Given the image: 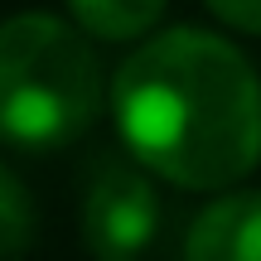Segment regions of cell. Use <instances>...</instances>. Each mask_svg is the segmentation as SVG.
Segmentation results:
<instances>
[{
    "instance_id": "1",
    "label": "cell",
    "mask_w": 261,
    "mask_h": 261,
    "mask_svg": "<svg viewBox=\"0 0 261 261\" xmlns=\"http://www.w3.org/2000/svg\"><path fill=\"white\" fill-rule=\"evenodd\" d=\"M112 121L145 174L189 194L237 189L261 165V77L232 39L174 24L112 73Z\"/></svg>"
},
{
    "instance_id": "2",
    "label": "cell",
    "mask_w": 261,
    "mask_h": 261,
    "mask_svg": "<svg viewBox=\"0 0 261 261\" xmlns=\"http://www.w3.org/2000/svg\"><path fill=\"white\" fill-rule=\"evenodd\" d=\"M102 112V63L73 19L48 10L0 19V140L19 150H63Z\"/></svg>"
},
{
    "instance_id": "3",
    "label": "cell",
    "mask_w": 261,
    "mask_h": 261,
    "mask_svg": "<svg viewBox=\"0 0 261 261\" xmlns=\"http://www.w3.org/2000/svg\"><path fill=\"white\" fill-rule=\"evenodd\" d=\"M160 232V194L145 169L102 165L83 194V247L97 261H136Z\"/></svg>"
},
{
    "instance_id": "4",
    "label": "cell",
    "mask_w": 261,
    "mask_h": 261,
    "mask_svg": "<svg viewBox=\"0 0 261 261\" xmlns=\"http://www.w3.org/2000/svg\"><path fill=\"white\" fill-rule=\"evenodd\" d=\"M184 261H261V189L218 194L189 223Z\"/></svg>"
},
{
    "instance_id": "5",
    "label": "cell",
    "mask_w": 261,
    "mask_h": 261,
    "mask_svg": "<svg viewBox=\"0 0 261 261\" xmlns=\"http://www.w3.org/2000/svg\"><path fill=\"white\" fill-rule=\"evenodd\" d=\"M169 0H68L73 24L97 44H130V39H150L160 24Z\"/></svg>"
},
{
    "instance_id": "6",
    "label": "cell",
    "mask_w": 261,
    "mask_h": 261,
    "mask_svg": "<svg viewBox=\"0 0 261 261\" xmlns=\"http://www.w3.org/2000/svg\"><path fill=\"white\" fill-rule=\"evenodd\" d=\"M34 232H39L34 194H29V184L0 160V261L24 256L29 247H34Z\"/></svg>"
},
{
    "instance_id": "7",
    "label": "cell",
    "mask_w": 261,
    "mask_h": 261,
    "mask_svg": "<svg viewBox=\"0 0 261 261\" xmlns=\"http://www.w3.org/2000/svg\"><path fill=\"white\" fill-rule=\"evenodd\" d=\"M208 15L223 19L227 29H242V34H261V0H203Z\"/></svg>"
}]
</instances>
